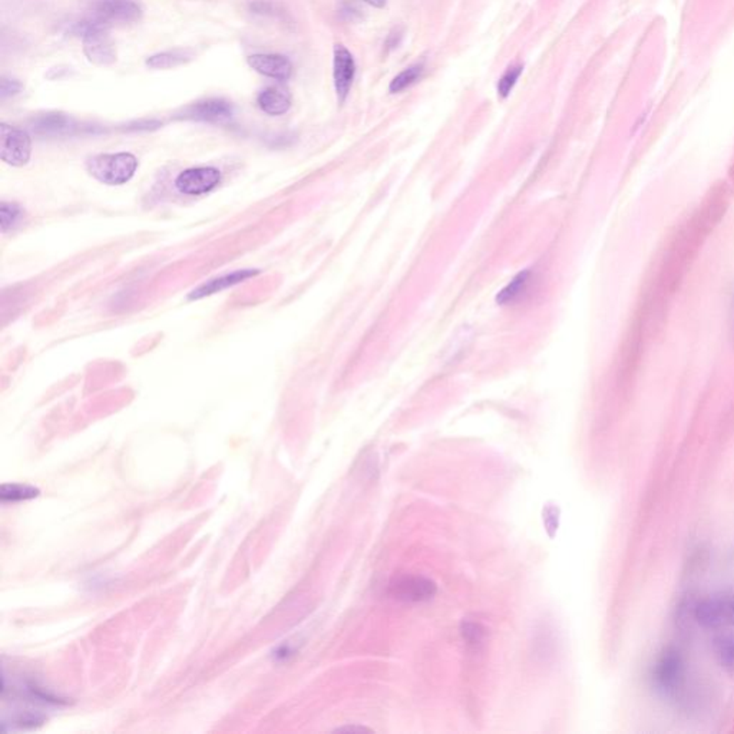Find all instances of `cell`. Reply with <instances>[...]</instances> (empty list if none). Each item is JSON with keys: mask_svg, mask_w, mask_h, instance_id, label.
Listing matches in <instances>:
<instances>
[{"mask_svg": "<svg viewBox=\"0 0 734 734\" xmlns=\"http://www.w3.org/2000/svg\"><path fill=\"white\" fill-rule=\"evenodd\" d=\"M220 181H222V173L217 168H190L178 175L175 180V187L181 194L201 195L214 190Z\"/></svg>", "mask_w": 734, "mask_h": 734, "instance_id": "9", "label": "cell"}, {"mask_svg": "<svg viewBox=\"0 0 734 734\" xmlns=\"http://www.w3.org/2000/svg\"><path fill=\"white\" fill-rule=\"evenodd\" d=\"M402 39H403V31H402L401 27H394L393 31H392L391 34L388 35V38H386V48H388L389 51L398 48Z\"/></svg>", "mask_w": 734, "mask_h": 734, "instance_id": "26", "label": "cell"}, {"mask_svg": "<svg viewBox=\"0 0 734 734\" xmlns=\"http://www.w3.org/2000/svg\"><path fill=\"white\" fill-rule=\"evenodd\" d=\"M234 116V106L227 99L208 98L191 104L177 114V118L195 121V123L215 124L222 125L232 121Z\"/></svg>", "mask_w": 734, "mask_h": 734, "instance_id": "5", "label": "cell"}, {"mask_svg": "<svg viewBox=\"0 0 734 734\" xmlns=\"http://www.w3.org/2000/svg\"><path fill=\"white\" fill-rule=\"evenodd\" d=\"M522 72H524V65H521V64L511 65L507 71L503 72V75L501 76L497 85L500 98L507 99L511 95V92H512L513 86L517 85V82L520 81Z\"/></svg>", "mask_w": 734, "mask_h": 734, "instance_id": "21", "label": "cell"}, {"mask_svg": "<svg viewBox=\"0 0 734 734\" xmlns=\"http://www.w3.org/2000/svg\"><path fill=\"white\" fill-rule=\"evenodd\" d=\"M257 274H260V270L245 269L237 270V272L220 275V277H215V279H211L208 280V282L203 283L200 287L193 290V292L190 293L188 299L200 300L204 299V297L213 296V294L224 292V290L230 289V287L237 286V284H240V283L252 279V277H254V275Z\"/></svg>", "mask_w": 734, "mask_h": 734, "instance_id": "13", "label": "cell"}, {"mask_svg": "<svg viewBox=\"0 0 734 734\" xmlns=\"http://www.w3.org/2000/svg\"><path fill=\"white\" fill-rule=\"evenodd\" d=\"M462 636L471 644H478L485 637V629L478 622L466 621L462 624Z\"/></svg>", "mask_w": 734, "mask_h": 734, "instance_id": "23", "label": "cell"}, {"mask_svg": "<svg viewBox=\"0 0 734 734\" xmlns=\"http://www.w3.org/2000/svg\"><path fill=\"white\" fill-rule=\"evenodd\" d=\"M337 731H351V733H363V731H372L371 729L366 728H342L337 729Z\"/></svg>", "mask_w": 734, "mask_h": 734, "instance_id": "28", "label": "cell"}, {"mask_svg": "<svg viewBox=\"0 0 734 734\" xmlns=\"http://www.w3.org/2000/svg\"><path fill=\"white\" fill-rule=\"evenodd\" d=\"M2 730H31L44 724L48 713L66 704L65 699L39 684L31 677H14L11 683L4 677Z\"/></svg>", "mask_w": 734, "mask_h": 734, "instance_id": "1", "label": "cell"}, {"mask_svg": "<svg viewBox=\"0 0 734 734\" xmlns=\"http://www.w3.org/2000/svg\"><path fill=\"white\" fill-rule=\"evenodd\" d=\"M683 677V661L677 651H667L659 660L656 670H654V679L663 690H673Z\"/></svg>", "mask_w": 734, "mask_h": 734, "instance_id": "14", "label": "cell"}, {"mask_svg": "<svg viewBox=\"0 0 734 734\" xmlns=\"http://www.w3.org/2000/svg\"><path fill=\"white\" fill-rule=\"evenodd\" d=\"M356 76L353 55L343 45H336L333 51V84L339 104L346 103Z\"/></svg>", "mask_w": 734, "mask_h": 734, "instance_id": "10", "label": "cell"}, {"mask_svg": "<svg viewBox=\"0 0 734 734\" xmlns=\"http://www.w3.org/2000/svg\"><path fill=\"white\" fill-rule=\"evenodd\" d=\"M86 170L99 183L123 185L135 175L138 160L130 153L101 154L88 158Z\"/></svg>", "mask_w": 734, "mask_h": 734, "instance_id": "3", "label": "cell"}, {"mask_svg": "<svg viewBox=\"0 0 734 734\" xmlns=\"http://www.w3.org/2000/svg\"><path fill=\"white\" fill-rule=\"evenodd\" d=\"M696 620L706 629L734 626V595L704 600L697 605Z\"/></svg>", "mask_w": 734, "mask_h": 734, "instance_id": "8", "label": "cell"}, {"mask_svg": "<svg viewBox=\"0 0 734 734\" xmlns=\"http://www.w3.org/2000/svg\"><path fill=\"white\" fill-rule=\"evenodd\" d=\"M423 72H425L423 64H415V65L408 66V68L403 69L401 74H398V75L392 79L389 91H391V94H399V92L411 88L412 85H415L416 82L422 78Z\"/></svg>", "mask_w": 734, "mask_h": 734, "instance_id": "18", "label": "cell"}, {"mask_svg": "<svg viewBox=\"0 0 734 734\" xmlns=\"http://www.w3.org/2000/svg\"><path fill=\"white\" fill-rule=\"evenodd\" d=\"M94 17L105 25L135 24L143 17V6L138 0H96Z\"/></svg>", "mask_w": 734, "mask_h": 734, "instance_id": "7", "label": "cell"}, {"mask_svg": "<svg viewBox=\"0 0 734 734\" xmlns=\"http://www.w3.org/2000/svg\"><path fill=\"white\" fill-rule=\"evenodd\" d=\"M39 490L34 486L19 485V483H5L2 486V502H21L38 497Z\"/></svg>", "mask_w": 734, "mask_h": 734, "instance_id": "19", "label": "cell"}, {"mask_svg": "<svg viewBox=\"0 0 734 734\" xmlns=\"http://www.w3.org/2000/svg\"><path fill=\"white\" fill-rule=\"evenodd\" d=\"M22 217H24V211L19 205L4 201L0 205V223H2L0 227H2V233L9 232L15 225L19 224Z\"/></svg>", "mask_w": 734, "mask_h": 734, "instance_id": "22", "label": "cell"}, {"mask_svg": "<svg viewBox=\"0 0 734 734\" xmlns=\"http://www.w3.org/2000/svg\"><path fill=\"white\" fill-rule=\"evenodd\" d=\"M363 2L364 4L376 7V9H383L386 4H388V0H363Z\"/></svg>", "mask_w": 734, "mask_h": 734, "instance_id": "27", "label": "cell"}, {"mask_svg": "<svg viewBox=\"0 0 734 734\" xmlns=\"http://www.w3.org/2000/svg\"><path fill=\"white\" fill-rule=\"evenodd\" d=\"M31 128L36 135L64 136L72 135L78 131L75 119L62 113H46L35 116L31 121Z\"/></svg>", "mask_w": 734, "mask_h": 734, "instance_id": "12", "label": "cell"}, {"mask_svg": "<svg viewBox=\"0 0 734 734\" xmlns=\"http://www.w3.org/2000/svg\"><path fill=\"white\" fill-rule=\"evenodd\" d=\"M438 587L431 578L422 575H402L389 584V594L399 601L425 602L435 597Z\"/></svg>", "mask_w": 734, "mask_h": 734, "instance_id": "6", "label": "cell"}, {"mask_svg": "<svg viewBox=\"0 0 734 734\" xmlns=\"http://www.w3.org/2000/svg\"><path fill=\"white\" fill-rule=\"evenodd\" d=\"M531 282H532V273L530 270L521 272L498 293L497 302L501 306H511V304L521 302L527 296Z\"/></svg>", "mask_w": 734, "mask_h": 734, "instance_id": "16", "label": "cell"}, {"mask_svg": "<svg viewBox=\"0 0 734 734\" xmlns=\"http://www.w3.org/2000/svg\"><path fill=\"white\" fill-rule=\"evenodd\" d=\"M716 654L721 667L734 671V634H726L716 640Z\"/></svg>", "mask_w": 734, "mask_h": 734, "instance_id": "20", "label": "cell"}, {"mask_svg": "<svg viewBox=\"0 0 734 734\" xmlns=\"http://www.w3.org/2000/svg\"><path fill=\"white\" fill-rule=\"evenodd\" d=\"M22 91V84L17 79L4 78L0 84V98L7 99Z\"/></svg>", "mask_w": 734, "mask_h": 734, "instance_id": "24", "label": "cell"}, {"mask_svg": "<svg viewBox=\"0 0 734 734\" xmlns=\"http://www.w3.org/2000/svg\"><path fill=\"white\" fill-rule=\"evenodd\" d=\"M163 124L160 121H155V119H141V121H135V123L130 124V125L126 126V130L128 131H153L157 130Z\"/></svg>", "mask_w": 734, "mask_h": 734, "instance_id": "25", "label": "cell"}, {"mask_svg": "<svg viewBox=\"0 0 734 734\" xmlns=\"http://www.w3.org/2000/svg\"><path fill=\"white\" fill-rule=\"evenodd\" d=\"M194 55L188 49H171V51L160 52L146 59V66L150 69H173L177 66L185 65L193 61Z\"/></svg>", "mask_w": 734, "mask_h": 734, "instance_id": "17", "label": "cell"}, {"mask_svg": "<svg viewBox=\"0 0 734 734\" xmlns=\"http://www.w3.org/2000/svg\"><path fill=\"white\" fill-rule=\"evenodd\" d=\"M108 25L98 19L82 21L74 25L72 34L81 36L84 54L94 65L109 66L116 61L115 45L106 31Z\"/></svg>", "mask_w": 734, "mask_h": 734, "instance_id": "2", "label": "cell"}, {"mask_svg": "<svg viewBox=\"0 0 734 734\" xmlns=\"http://www.w3.org/2000/svg\"><path fill=\"white\" fill-rule=\"evenodd\" d=\"M253 71L275 81H289L293 75V64L287 56L279 54H254L247 58Z\"/></svg>", "mask_w": 734, "mask_h": 734, "instance_id": "11", "label": "cell"}, {"mask_svg": "<svg viewBox=\"0 0 734 734\" xmlns=\"http://www.w3.org/2000/svg\"><path fill=\"white\" fill-rule=\"evenodd\" d=\"M257 104L263 113L270 116H280L289 113L292 108V95L282 86H269L263 89L257 96Z\"/></svg>", "mask_w": 734, "mask_h": 734, "instance_id": "15", "label": "cell"}, {"mask_svg": "<svg viewBox=\"0 0 734 734\" xmlns=\"http://www.w3.org/2000/svg\"><path fill=\"white\" fill-rule=\"evenodd\" d=\"M0 157L12 167H24L32 155L31 136L15 126L0 125Z\"/></svg>", "mask_w": 734, "mask_h": 734, "instance_id": "4", "label": "cell"}, {"mask_svg": "<svg viewBox=\"0 0 734 734\" xmlns=\"http://www.w3.org/2000/svg\"><path fill=\"white\" fill-rule=\"evenodd\" d=\"M733 330H734V302H733Z\"/></svg>", "mask_w": 734, "mask_h": 734, "instance_id": "29", "label": "cell"}]
</instances>
